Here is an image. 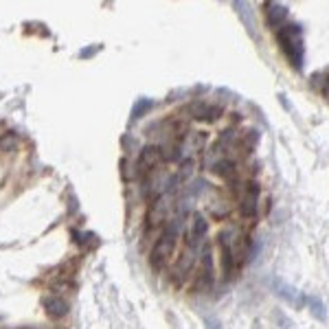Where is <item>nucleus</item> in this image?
<instances>
[{"label": "nucleus", "instance_id": "f257e3e1", "mask_svg": "<svg viewBox=\"0 0 329 329\" xmlns=\"http://www.w3.org/2000/svg\"><path fill=\"white\" fill-rule=\"evenodd\" d=\"M276 37L281 42V49L288 55L290 64L296 70L303 68V40H301V27L299 25H281L276 29Z\"/></svg>", "mask_w": 329, "mask_h": 329}, {"label": "nucleus", "instance_id": "f03ea898", "mask_svg": "<svg viewBox=\"0 0 329 329\" xmlns=\"http://www.w3.org/2000/svg\"><path fill=\"white\" fill-rule=\"evenodd\" d=\"M180 224L182 219H173V224H169L167 228L163 230V235L156 239V244H154V250H152V266L156 268V270H161L164 268V263L169 261V257H171L173 248H176V237H178V230H180Z\"/></svg>", "mask_w": 329, "mask_h": 329}, {"label": "nucleus", "instance_id": "7ed1b4c3", "mask_svg": "<svg viewBox=\"0 0 329 329\" xmlns=\"http://www.w3.org/2000/svg\"><path fill=\"white\" fill-rule=\"evenodd\" d=\"M173 206H176L173 193H163L161 197H156L152 202V209H149V215H147V228H161L169 219Z\"/></svg>", "mask_w": 329, "mask_h": 329}, {"label": "nucleus", "instance_id": "20e7f679", "mask_svg": "<svg viewBox=\"0 0 329 329\" xmlns=\"http://www.w3.org/2000/svg\"><path fill=\"white\" fill-rule=\"evenodd\" d=\"M197 248L200 246H187L185 250H182L180 259H178L176 268H173V281L176 283H185V279L189 276V272L195 270V261H197Z\"/></svg>", "mask_w": 329, "mask_h": 329}, {"label": "nucleus", "instance_id": "39448f33", "mask_svg": "<svg viewBox=\"0 0 329 329\" xmlns=\"http://www.w3.org/2000/svg\"><path fill=\"white\" fill-rule=\"evenodd\" d=\"M259 193H261L259 182L255 180L248 182L242 195V204H239V211H242L244 218H255L259 213Z\"/></svg>", "mask_w": 329, "mask_h": 329}, {"label": "nucleus", "instance_id": "423d86ee", "mask_svg": "<svg viewBox=\"0 0 329 329\" xmlns=\"http://www.w3.org/2000/svg\"><path fill=\"white\" fill-rule=\"evenodd\" d=\"M163 152L158 145H147L140 149L138 154V173H152L156 169H161L163 164Z\"/></svg>", "mask_w": 329, "mask_h": 329}, {"label": "nucleus", "instance_id": "0eeeda50", "mask_svg": "<svg viewBox=\"0 0 329 329\" xmlns=\"http://www.w3.org/2000/svg\"><path fill=\"white\" fill-rule=\"evenodd\" d=\"M206 233H209V222L202 213H195L193 222H191V230L187 233V246H200V242H204Z\"/></svg>", "mask_w": 329, "mask_h": 329}, {"label": "nucleus", "instance_id": "6e6552de", "mask_svg": "<svg viewBox=\"0 0 329 329\" xmlns=\"http://www.w3.org/2000/svg\"><path fill=\"white\" fill-rule=\"evenodd\" d=\"M204 143H206V134L189 130V132H187V136L182 138L180 149H182V152H200V149H204Z\"/></svg>", "mask_w": 329, "mask_h": 329}, {"label": "nucleus", "instance_id": "1a4fd4ad", "mask_svg": "<svg viewBox=\"0 0 329 329\" xmlns=\"http://www.w3.org/2000/svg\"><path fill=\"white\" fill-rule=\"evenodd\" d=\"M266 16H268L270 27H276V29H279L281 22L288 18V7H285V4H274V2H272V4H268Z\"/></svg>", "mask_w": 329, "mask_h": 329}, {"label": "nucleus", "instance_id": "9d476101", "mask_svg": "<svg viewBox=\"0 0 329 329\" xmlns=\"http://www.w3.org/2000/svg\"><path fill=\"white\" fill-rule=\"evenodd\" d=\"M272 285H274V294H279L281 299H285V301H290V303H303V296H296V290L292 288V285H288V283H283L281 279H274L272 281Z\"/></svg>", "mask_w": 329, "mask_h": 329}, {"label": "nucleus", "instance_id": "9b49d317", "mask_svg": "<svg viewBox=\"0 0 329 329\" xmlns=\"http://www.w3.org/2000/svg\"><path fill=\"white\" fill-rule=\"evenodd\" d=\"M46 305V312H49V316L53 318H62L66 312H68V303H66L64 299H59V296H49V299L44 301Z\"/></svg>", "mask_w": 329, "mask_h": 329}, {"label": "nucleus", "instance_id": "f8f14e48", "mask_svg": "<svg viewBox=\"0 0 329 329\" xmlns=\"http://www.w3.org/2000/svg\"><path fill=\"white\" fill-rule=\"evenodd\" d=\"M213 171L218 173L219 178H224V180H235V176H237V164H235V161H230V158H222V161L213 167Z\"/></svg>", "mask_w": 329, "mask_h": 329}, {"label": "nucleus", "instance_id": "ddd939ff", "mask_svg": "<svg viewBox=\"0 0 329 329\" xmlns=\"http://www.w3.org/2000/svg\"><path fill=\"white\" fill-rule=\"evenodd\" d=\"M219 261H222V274L224 279H230L235 274V255L230 248H219Z\"/></svg>", "mask_w": 329, "mask_h": 329}, {"label": "nucleus", "instance_id": "4468645a", "mask_svg": "<svg viewBox=\"0 0 329 329\" xmlns=\"http://www.w3.org/2000/svg\"><path fill=\"white\" fill-rule=\"evenodd\" d=\"M307 305H309V312H312V316L316 318V321H325V318H327L325 305H323V301L318 299V296H309Z\"/></svg>", "mask_w": 329, "mask_h": 329}, {"label": "nucleus", "instance_id": "2eb2a0df", "mask_svg": "<svg viewBox=\"0 0 329 329\" xmlns=\"http://www.w3.org/2000/svg\"><path fill=\"white\" fill-rule=\"evenodd\" d=\"M209 110H211V106H209V103H204V101H195V103H191V106H189L191 116H193V119H202V121H206Z\"/></svg>", "mask_w": 329, "mask_h": 329}, {"label": "nucleus", "instance_id": "dca6fc26", "mask_svg": "<svg viewBox=\"0 0 329 329\" xmlns=\"http://www.w3.org/2000/svg\"><path fill=\"white\" fill-rule=\"evenodd\" d=\"M257 140H259V132H257V130H250V132H246V136L242 138L239 147H242L244 152H252V147L257 145Z\"/></svg>", "mask_w": 329, "mask_h": 329}, {"label": "nucleus", "instance_id": "f3484780", "mask_svg": "<svg viewBox=\"0 0 329 329\" xmlns=\"http://www.w3.org/2000/svg\"><path fill=\"white\" fill-rule=\"evenodd\" d=\"M235 7H237L239 16H244V20H246V29L250 35H255V29H252V20H250V13H248V4L246 2H235Z\"/></svg>", "mask_w": 329, "mask_h": 329}, {"label": "nucleus", "instance_id": "a211bd4d", "mask_svg": "<svg viewBox=\"0 0 329 329\" xmlns=\"http://www.w3.org/2000/svg\"><path fill=\"white\" fill-rule=\"evenodd\" d=\"M154 108V101H149V99H138V103L134 106V119H138V116H143L147 110H152Z\"/></svg>", "mask_w": 329, "mask_h": 329}, {"label": "nucleus", "instance_id": "6ab92c4d", "mask_svg": "<svg viewBox=\"0 0 329 329\" xmlns=\"http://www.w3.org/2000/svg\"><path fill=\"white\" fill-rule=\"evenodd\" d=\"M193 167H195V163L193 161H185L182 163V169H180V173H176L178 176V180H187V178H191L193 176Z\"/></svg>", "mask_w": 329, "mask_h": 329}, {"label": "nucleus", "instance_id": "aec40b11", "mask_svg": "<svg viewBox=\"0 0 329 329\" xmlns=\"http://www.w3.org/2000/svg\"><path fill=\"white\" fill-rule=\"evenodd\" d=\"M222 114H224V108H222V106H211V110H209V116H206V121H209V123H213V121H218Z\"/></svg>", "mask_w": 329, "mask_h": 329}, {"label": "nucleus", "instance_id": "412c9836", "mask_svg": "<svg viewBox=\"0 0 329 329\" xmlns=\"http://www.w3.org/2000/svg\"><path fill=\"white\" fill-rule=\"evenodd\" d=\"M13 145H16V138H13V134H7L2 140H0V149H4V152L13 149Z\"/></svg>", "mask_w": 329, "mask_h": 329}, {"label": "nucleus", "instance_id": "4be33fe9", "mask_svg": "<svg viewBox=\"0 0 329 329\" xmlns=\"http://www.w3.org/2000/svg\"><path fill=\"white\" fill-rule=\"evenodd\" d=\"M204 325H206V329H224L222 325H219V321H218V318H206V321H204Z\"/></svg>", "mask_w": 329, "mask_h": 329}]
</instances>
